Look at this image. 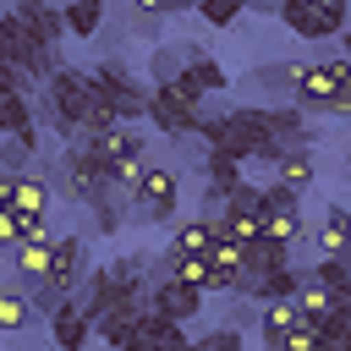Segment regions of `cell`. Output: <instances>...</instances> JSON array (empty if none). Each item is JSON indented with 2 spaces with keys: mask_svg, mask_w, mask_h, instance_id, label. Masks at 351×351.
Masks as SVG:
<instances>
[{
  "mask_svg": "<svg viewBox=\"0 0 351 351\" xmlns=\"http://www.w3.org/2000/svg\"><path fill=\"white\" fill-rule=\"evenodd\" d=\"M192 11H197V16L208 22V27H230V22H236V16L247 11V0H197Z\"/></svg>",
  "mask_w": 351,
  "mask_h": 351,
  "instance_id": "27",
  "label": "cell"
},
{
  "mask_svg": "<svg viewBox=\"0 0 351 351\" xmlns=\"http://www.w3.org/2000/svg\"><path fill=\"white\" fill-rule=\"evenodd\" d=\"M296 285H302V269H291V263H285V269L263 274L252 296H258V302H291V296H296Z\"/></svg>",
  "mask_w": 351,
  "mask_h": 351,
  "instance_id": "21",
  "label": "cell"
},
{
  "mask_svg": "<svg viewBox=\"0 0 351 351\" xmlns=\"http://www.w3.org/2000/svg\"><path fill=\"white\" fill-rule=\"evenodd\" d=\"M263 236L280 241V247H291L302 236V214H263Z\"/></svg>",
  "mask_w": 351,
  "mask_h": 351,
  "instance_id": "28",
  "label": "cell"
},
{
  "mask_svg": "<svg viewBox=\"0 0 351 351\" xmlns=\"http://www.w3.org/2000/svg\"><path fill=\"white\" fill-rule=\"evenodd\" d=\"M126 27H132L137 38H148V44H159V33H165V16H159V11H137V5H126Z\"/></svg>",
  "mask_w": 351,
  "mask_h": 351,
  "instance_id": "29",
  "label": "cell"
},
{
  "mask_svg": "<svg viewBox=\"0 0 351 351\" xmlns=\"http://www.w3.org/2000/svg\"><path fill=\"white\" fill-rule=\"evenodd\" d=\"M340 55L351 60V27H340Z\"/></svg>",
  "mask_w": 351,
  "mask_h": 351,
  "instance_id": "39",
  "label": "cell"
},
{
  "mask_svg": "<svg viewBox=\"0 0 351 351\" xmlns=\"http://www.w3.org/2000/svg\"><path fill=\"white\" fill-rule=\"evenodd\" d=\"M346 258H351V225H346Z\"/></svg>",
  "mask_w": 351,
  "mask_h": 351,
  "instance_id": "41",
  "label": "cell"
},
{
  "mask_svg": "<svg viewBox=\"0 0 351 351\" xmlns=\"http://www.w3.org/2000/svg\"><path fill=\"white\" fill-rule=\"evenodd\" d=\"M203 181H208V186H214V192L225 197V192H230V186L241 181V159H230V154L208 148V154H203Z\"/></svg>",
  "mask_w": 351,
  "mask_h": 351,
  "instance_id": "20",
  "label": "cell"
},
{
  "mask_svg": "<svg viewBox=\"0 0 351 351\" xmlns=\"http://www.w3.org/2000/svg\"><path fill=\"white\" fill-rule=\"evenodd\" d=\"M11 16L44 44V49H55L60 38H66V16H60V5H44V0H16L11 5Z\"/></svg>",
  "mask_w": 351,
  "mask_h": 351,
  "instance_id": "7",
  "label": "cell"
},
{
  "mask_svg": "<svg viewBox=\"0 0 351 351\" xmlns=\"http://www.w3.org/2000/svg\"><path fill=\"white\" fill-rule=\"evenodd\" d=\"M181 66H186V55H181V49H170V44H154V55H148V82H170Z\"/></svg>",
  "mask_w": 351,
  "mask_h": 351,
  "instance_id": "25",
  "label": "cell"
},
{
  "mask_svg": "<svg viewBox=\"0 0 351 351\" xmlns=\"http://www.w3.org/2000/svg\"><path fill=\"white\" fill-rule=\"evenodd\" d=\"M0 137H22L27 148H38V126H33V99L27 93H0Z\"/></svg>",
  "mask_w": 351,
  "mask_h": 351,
  "instance_id": "11",
  "label": "cell"
},
{
  "mask_svg": "<svg viewBox=\"0 0 351 351\" xmlns=\"http://www.w3.org/2000/svg\"><path fill=\"white\" fill-rule=\"evenodd\" d=\"M33 154H38V148H27L22 137H0V170H5V176H22V165H27Z\"/></svg>",
  "mask_w": 351,
  "mask_h": 351,
  "instance_id": "31",
  "label": "cell"
},
{
  "mask_svg": "<svg viewBox=\"0 0 351 351\" xmlns=\"http://www.w3.org/2000/svg\"><path fill=\"white\" fill-rule=\"evenodd\" d=\"M241 241H230V236H214V247H208V263L214 269H230V274H241Z\"/></svg>",
  "mask_w": 351,
  "mask_h": 351,
  "instance_id": "30",
  "label": "cell"
},
{
  "mask_svg": "<svg viewBox=\"0 0 351 351\" xmlns=\"http://www.w3.org/2000/svg\"><path fill=\"white\" fill-rule=\"evenodd\" d=\"M148 121L170 137V143H181V137H192L197 132V121H203V110H192V104H181L165 82H148Z\"/></svg>",
  "mask_w": 351,
  "mask_h": 351,
  "instance_id": "5",
  "label": "cell"
},
{
  "mask_svg": "<svg viewBox=\"0 0 351 351\" xmlns=\"http://www.w3.org/2000/svg\"><path fill=\"white\" fill-rule=\"evenodd\" d=\"M291 302H296V313H302V318H324V313H329V307H340L346 296H335L329 285H318L313 274H302V285H296V296H291Z\"/></svg>",
  "mask_w": 351,
  "mask_h": 351,
  "instance_id": "19",
  "label": "cell"
},
{
  "mask_svg": "<svg viewBox=\"0 0 351 351\" xmlns=\"http://www.w3.org/2000/svg\"><path fill=\"white\" fill-rule=\"evenodd\" d=\"M247 11H263V16H274V11H280V0H247Z\"/></svg>",
  "mask_w": 351,
  "mask_h": 351,
  "instance_id": "38",
  "label": "cell"
},
{
  "mask_svg": "<svg viewBox=\"0 0 351 351\" xmlns=\"http://www.w3.org/2000/svg\"><path fill=\"white\" fill-rule=\"evenodd\" d=\"M159 258L170 263V274H176L181 285H192V291L208 296V274H214V269H208V252H203V258H170V252H159Z\"/></svg>",
  "mask_w": 351,
  "mask_h": 351,
  "instance_id": "23",
  "label": "cell"
},
{
  "mask_svg": "<svg viewBox=\"0 0 351 351\" xmlns=\"http://www.w3.org/2000/svg\"><path fill=\"white\" fill-rule=\"evenodd\" d=\"M274 351H318V329H313V318H302L291 335H280V346Z\"/></svg>",
  "mask_w": 351,
  "mask_h": 351,
  "instance_id": "33",
  "label": "cell"
},
{
  "mask_svg": "<svg viewBox=\"0 0 351 351\" xmlns=\"http://www.w3.org/2000/svg\"><path fill=\"white\" fill-rule=\"evenodd\" d=\"M49 203H55V192H49L44 176H16V197H11V208H16L22 219H44Z\"/></svg>",
  "mask_w": 351,
  "mask_h": 351,
  "instance_id": "16",
  "label": "cell"
},
{
  "mask_svg": "<svg viewBox=\"0 0 351 351\" xmlns=\"http://www.w3.org/2000/svg\"><path fill=\"white\" fill-rule=\"evenodd\" d=\"M88 82H93V93H99V99H110V104H115V115H121V121H143V115H148V88H143L121 60L93 66V71H88Z\"/></svg>",
  "mask_w": 351,
  "mask_h": 351,
  "instance_id": "3",
  "label": "cell"
},
{
  "mask_svg": "<svg viewBox=\"0 0 351 351\" xmlns=\"http://www.w3.org/2000/svg\"><path fill=\"white\" fill-rule=\"evenodd\" d=\"M302 324V313H296V302H258V335H263V346L274 351L280 346V335H291Z\"/></svg>",
  "mask_w": 351,
  "mask_h": 351,
  "instance_id": "15",
  "label": "cell"
},
{
  "mask_svg": "<svg viewBox=\"0 0 351 351\" xmlns=\"http://www.w3.org/2000/svg\"><path fill=\"white\" fill-rule=\"evenodd\" d=\"M88 335H93V324L82 318V307L66 296L55 313H49V340H55V351H82L88 346Z\"/></svg>",
  "mask_w": 351,
  "mask_h": 351,
  "instance_id": "10",
  "label": "cell"
},
{
  "mask_svg": "<svg viewBox=\"0 0 351 351\" xmlns=\"http://www.w3.org/2000/svg\"><path fill=\"white\" fill-rule=\"evenodd\" d=\"M208 247H214V219L197 214V219H176V236H170L165 252H170V258H203Z\"/></svg>",
  "mask_w": 351,
  "mask_h": 351,
  "instance_id": "12",
  "label": "cell"
},
{
  "mask_svg": "<svg viewBox=\"0 0 351 351\" xmlns=\"http://www.w3.org/2000/svg\"><path fill=\"white\" fill-rule=\"evenodd\" d=\"M346 88H351V77H346Z\"/></svg>",
  "mask_w": 351,
  "mask_h": 351,
  "instance_id": "43",
  "label": "cell"
},
{
  "mask_svg": "<svg viewBox=\"0 0 351 351\" xmlns=\"http://www.w3.org/2000/svg\"><path fill=\"white\" fill-rule=\"evenodd\" d=\"M49 247H55V236H33V241H16L11 247V274L33 291V285H44V274H49Z\"/></svg>",
  "mask_w": 351,
  "mask_h": 351,
  "instance_id": "9",
  "label": "cell"
},
{
  "mask_svg": "<svg viewBox=\"0 0 351 351\" xmlns=\"http://www.w3.org/2000/svg\"><path fill=\"white\" fill-rule=\"evenodd\" d=\"M0 93H5V88H0Z\"/></svg>",
  "mask_w": 351,
  "mask_h": 351,
  "instance_id": "44",
  "label": "cell"
},
{
  "mask_svg": "<svg viewBox=\"0 0 351 351\" xmlns=\"http://www.w3.org/2000/svg\"><path fill=\"white\" fill-rule=\"evenodd\" d=\"M126 5H137V11H159V16H181V11H192L197 0H126Z\"/></svg>",
  "mask_w": 351,
  "mask_h": 351,
  "instance_id": "35",
  "label": "cell"
},
{
  "mask_svg": "<svg viewBox=\"0 0 351 351\" xmlns=\"http://www.w3.org/2000/svg\"><path fill=\"white\" fill-rule=\"evenodd\" d=\"M313 176H318V170H313V154H307V148H285L280 165H274V181H285L291 192H307Z\"/></svg>",
  "mask_w": 351,
  "mask_h": 351,
  "instance_id": "18",
  "label": "cell"
},
{
  "mask_svg": "<svg viewBox=\"0 0 351 351\" xmlns=\"http://www.w3.org/2000/svg\"><path fill=\"white\" fill-rule=\"evenodd\" d=\"M346 27H351V0H346Z\"/></svg>",
  "mask_w": 351,
  "mask_h": 351,
  "instance_id": "42",
  "label": "cell"
},
{
  "mask_svg": "<svg viewBox=\"0 0 351 351\" xmlns=\"http://www.w3.org/2000/svg\"><path fill=\"white\" fill-rule=\"evenodd\" d=\"M318 115H351V88H340V93H335V99H329Z\"/></svg>",
  "mask_w": 351,
  "mask_h": 351,
  "instance_id": "36",
  "label": "cell"
},
{
  "mask_svg": "<svg viewBox=\"0 0 351 351\" xmlns=\"http://www.w3.org/2000/svg\"><path fill=\"white\" fill-rule=\"evenodd\" d=\"M132 203L148 208V219L159 225H176V208H181V176L170 165H143L137 186H132Z\"/></svg>",
  "mask_w": 351,
  "mask_h": 351,
  "instance_id": "4",
  "label": "cell"
},
{
  "mask_svg": "<svg viewBox=\"0 0 351 351\" xmlns=\"http://www.w3.org/2000/svg\"><path fill=\"white\" fill-rule=\"evenodd\" d=\"M88 143H93V154H99L104 165H115V159H143V154H148V137L132 132V121H115L110 132H99V137H88Z\"/></svg>",
  "mask_w": 351,
  "mask_h": 351,
  "instance_id": "8",
  "label": "cell"
},
{
  "mask_svg": "<svg viewBox=\"0 0 351 351\" xmlns=\"http://www.w3.org/2000/svg\"><path fill=\"white\" fill-rule=\"evenodd\" d=\"M11 197H16V176H5V170H0V214L11 208Z\"/></svg>",
  "mask_w": 351,
  "mask_h": 351,
  "instance_id": "37",
  "label": "cell"
},
{
  "mask_svg": "<svg viewBox=\"0 0 351 351\" xmlns=\"http://www.w3.org/2000/svg\"><path fill=\"white\" fill-rule=\"evenodd\" d=\"M225 214H247V219H263V186H252V181H236V186L225 192Z\"/></svg>",
  "mask_w": 351,
  "mask_h": 351,
  "instance_id": "24",
  "label": "cell"
},
{
  "mask_svg": "<svg viewBox=\"0 0 351 351\" xmlns=\"http://www.w3.org/2000/svg\"><path fill=\"white\" fill-rule=\"evenodd\" d=\"M143 351H176V346H143Z\"/></svg>",
  "mask_w": 351,
  "mask_h": 351,
  "instance_id": "40",
  "label": "cell"
},
{
  "mask_svg": "<svg viewBox=\"0 0 351 351\" xmlns=\"http://www.w3.org/2000/svg\"><path fill=\"white\" fill-rule=\"evenodd\" d=\"M346 77H351V60H346V55H335V60H302V66H296L291 104H296L302 115H318V110L346 88Z\"/></svg>",
  "mask_w": 351,
  "mask_h": 351,
  "instance_id": "1",
  "label": "cell"
},
{
  "mask_svg": "<svg viewBox=\"0 0 351 351\" xmlns=\"http://www.w3.org/2000/svg\"><path fill=\"white\" fill-rule=\"evenodd\" d=\"M148 307L165 313V318H176V324H192V318L203 313V291H192V285H181L176 274H165L159 285H148Z\"/></svg>",
  "mask_w": 351,
  "mask_h": 351,
  "instance_id": "6",
  "label": "cell"
},
{
  "mask_svg": "<svg viewBox=\"0 0 351 351\" xmlns=\"http://www.w3.org/2000/svg\"><path fill=\"white\" fill-rule=\"evenodd\" d=\"M16 241H22V214L5 208V214H0V252H11Z\"/></svg>",
  "mask_w": 351,
  "mask_h": 351,
  "instance_id": "34",
  "label": "cell"
},
{
  "mask_svg": "<svg viewBox=\"0 0 351 351\" xmlns=\"http://www.w3.org/2000/svg\"><path fill=\"white\" fill-rule=\"evenodd\" d=\"M197 346H203V351H241V346H247V329H230V324H219V329H208Z\"/></svg>",
  "mask_w": 351,
  "mask_h": 351,
  "instance_id": "32",
  "label": "cell"
},
{
  "mask_svg": "<svg viewBox=\"0 0 351 351\" xmlns=\"http://www.w3.org/2000/svg\"><path fill=\"white\" fill-rule=\"evenodd\" d=\"M346 225H351V208L329 203V214L318 225V252H346Z\"/></svg>",
  "mask_w": 351,
  "mask_h": 351,
  "instance_id": "22",
  "label": "cell"
},
{
  "mask_svg": "<svg viewBox=\"0 0 351 351\" xmlns=\"http://www.w3.org/2000/svg\"><path fill=\"white\" fill-rule=\"evenodd\" d=\"M274 16H280L296 38L318 44V38H340V27H346V0H280Z\"/></svg>",
  "mask_w": 351,
  "mask_h": 351,
  "instance_id": "2",
  "label": "cell"
},
{
  "mask_svg": "<svg viewBox=\"0 0 351 351\" xmlns=\"http://www.w3.org/2000/svg\"><path fill=\"white\" fill-rule=\"evenodd\" d=\"M296 66H302V60L252 66V71H247V88H258V93H269V99H291V88H296Z\"/></svg>",
  "mask_w": 351,
  "mask_h": 351,
  "instance_id": "14",
  "label": "cell"
},
{
  "mask_svg": "<svg viewBox=\"0 0 351 351\" xmlns=\"http://www.w3.org/2000/svg\"><path fill=\"white\" fill-rule=\"evenodd\" d=\"M38 313H33V296H27V285L22 280H5L0 285V329L5 335H16V329H27Z\"/></svg>",
  "mask_w": 351,
  "mask_h": 351,
  "instance_id": "13",
  "label": "cell"
},
{
  "mask_svg": "<svg viewBox=\"0 0 351 351\" xmlns=\"http://www.w3.org/2000/svg\"><path fill=\"white\" fill-rule=\"evenodd\" d=\"M263 214H302V192H291L285 181H263Z\"/></svg>",
  "mask_w": 351,
  "mask_h": 351,
  "instance_id": "26",
  "label": "cell"
},
{
  "mask_svg": "<svg viewBox=\"0 0 351 351\" xmlns=\"http://www.w3.org/2000/svg\"><path fill=\"white\" fill-rule=\"evenodd\" d=\"M60 16H66V38H93L104 27V0H66Z\"/></svg>",
  "mask_w": 351,
  "mask_h": 351,
  "instance_id": "17",
  "label": "cell"
}]
</instances>
